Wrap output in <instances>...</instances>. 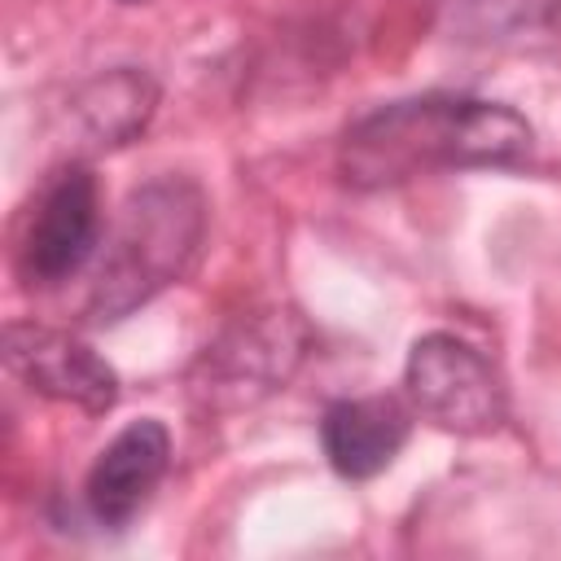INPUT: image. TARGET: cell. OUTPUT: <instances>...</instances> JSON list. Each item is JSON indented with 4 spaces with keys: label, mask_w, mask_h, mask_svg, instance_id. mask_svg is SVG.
Returning <instances> with one entry per match:
<instances>
[{
    "label": "cell",
    "mask_w": 561,
    "mask_h": 561,
    "mask_svg": "<svg viewBox=\"0 0 561 561\" xmlns=\"http://www.w3.org/2000/svg\"><path fill=\"white\" fill-rule=\"evenodd\" d=\"M535 127L504 101L469 92H421L359 114L337 140V180L355 193L399 188L438 171L522 167Z\"/></svg>",
    "instance_id": "obj_1"
},
{
    "label": "cell",
    "mask_w": 561,
    "mask_h": 561,
    "mask_svg": "<svg viewBox=\"0 0 561 561\" xmlns=\"http://www.w3.org/2000/svg\"><path fill=\"white\" fill-rule=\"evenodd\" d=\"M206 215V193L188 175H158L131 188L101 245L83 316L92 324H118L162 289L180 285L202 254Z\"/></svg>",
    "instance_id": "obj_2"
},
{
    "label": "cell",
    "mask_w": 561,
    "mask_h": 561,
    "mask_svg": "<svg viewBox=\"0 0 561 561\" xmlns=\"http://www.w3.org/2000/svg\"><path fill=\"white\" fill-rule=\"evenodd\" d=\"M403 394L416 416L447 434H491L508 421V390L495 364L460 333H425L403 364Z\"/></svg>",
    "instance_id": "obj_3"
},
{
    "label": "cell",
    "mask_w": 561,
    "mask_h": 561,
    "mask_svg": "<svg viewBox=\"0 0 561 561\" xmlns=\"http://www.w3.org/2000/svg\"><path fill=\"white\" fill-rule=\"evenodd\" d=\"M101 250V188L83 162L57 167L39 188L13 263L26 289H53L75 280Z\"/></svg>",
    "instance_id": "obj_4"
},
{
    "label": "cell",
    "mask_w": 561,
    "mask_h": 561,
    "mask_svg": "<svg viewBox=\"0 0 561 561\" xmlns=\"http://www.w3.org/2000/svg\"><path fill=\"white\" fill-rule=\"evenodd\" d=\"M4 364L26 390H35L53 403H70L88 416H105L118 403L114 364L96 346H88L83 337L66 333V329L13 320L4 329Z\"/></svg>",
    "instance_id": "obj_5"
},
{
    "label": "cell",
    "mask_w": 561,
    "mask_h": 561,
    "mask_svg": "<svg viewBox=\"0 0 561 561\" xmlns=\"http://www.w3.org/2000/svg\"><path fill=\"white\" fill-rule=\"evenodd\" d=\"M167 465H171V434L158 416H140L123 425L101 447V456L83 478L88 513L110 530L131 526V517L149 504V495L167 478Z\"/></svg>",
    "instance_id": "obj_6"
},
{
    "label": "cell",
    "mask_w": 561,
    "mask_h": 561,
    "mask_svg": "<svg viewBox=\"0 0 561 561\" xmlns=\"http://www.w3.org/2000/svg\"><path fill=\"white\" fill-rule=\"evenodd\" d=\"M412 438V403L399 394H355L333 399L320 412V447L333 473L364 482L386 473Z\"/></svg>",
    "instance_id": "obj_7"
},
{
    "label": "cell",
    "mask_w": 561,
    "mask_h": 561,
    "mask_svg": "<svg viewBox=\"0 0 561 561\" xmlns=\"http://www.w3.org/2000/svg\"><path fill=\"white\" fill-rule=\"evenodd\" d=\"M298 346L302 342L294 337V320L280 316V311H267L263 320L237 324L215 346H206L202 390L210 399L232 394V403H250V399L276 390L289 377V368L298 359Z\"/></svg>",
    "instance_id": "obj_8"
},
{
    "label": "cell",
    "mask_w": 561,
    "mask_h": 561,
    "mask_svg": "<svg viewBox=\"0 0 561 561\" xmlns=\"http://www.w3.org/2000/svg\"><path fill=\"white\" fill-rule=\"evenodd\" d=\"M153 110H158V83L136 66H114L88 79L70 101V118L92 149H118L136 140L149 127Z\"/></svg>",
    "instance_id": "obj_9"
},
{
    "label": "cell",
    "mask_w": 561,
    "mask_h": 561,
    "mask_svg": "<svg viewBox=\"0 0 561 561\" xmlns=\"http://www.w3.org/2000/svg\"><path fill=\"white\" fill-rule=\"evenodd\" d=\"M451 31L478 44L561 35V0H451Z\"/></svg>",
    "instance_id": "obj_10"
},
{
    "label": "cell",
    "mask_w": 561,
    "mask_h": 561,
    "mask_svg": "<svg viewBox=\"0 0 561 561\" xmlns=\"http://www.w3.org/2000/svg\"><path fill=\"white\" fill-rule=\"evenodd\" d=\"M118 4H140V0H118Z\"/></svg>",
    "instance_id": "obj_11"
}]
</instances>
